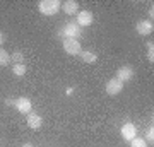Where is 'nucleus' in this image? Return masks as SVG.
<instances>
[{"label":"nucleus","mask_w":154,"mask_h":147,"mask_svg":"<svg viewBox=\"0 0 154 147\" xmlns=\"http://www.w3.org/2000/svg\"><path fill=\"white\" fill-rule=\"evenodd\" d=\"M62 9V2L60 0H41L38 4V11L46 17H51L58 14Z\"/></svg>","instance_id":"obj_1"},{"label":"nucleus","mask_w":154,"mask_h":147,"mask_svg":"<svg viewBox=\"0 0 154 147\" xmlns=\"http://www.w3.org/2000/svg\"><path fill=\"white\" fill-rule=\"evenodd\" d=\"M81 33H82V27L79 26L75 21H69L63 24V27H62L60 31H58V34H60L63 39L70 38V39H77L79 36H81Z\"/></svg>","instance_id":"obj_2"},{"label":"nucleus","mask_w":154,"mask_h":147,"mask_svg":"<svg viewBox=\"0 0 154 147\" xmlns=\"http://www.w3.org/2000/svg\"><path fill=\"white\" fill-rule=\"evenodd\" d=\"M62 46H63V51H65L67 55H72V57H75V55H79L81 51H82V48H81V43H79V39H70V38H67V39H63Z\"/></svg>","instance_id":"obj_3"},{"label":"nucleus","mask_w":154,"mask_h":147,"mask_svg":"<svg viewBox=\"0 0 154 147\" xmlns=\"http://www.w3.org/2000/svg\"><path fill=\"white\" fill-rule=\"evenodd\" d=\"M14 106H16V109L19 111V113H22V115H29V113H31V109H33V103H31V99L26 98V96L17 98Z\"/></svg>","instance_id":"obj_4"},{"label":"nucleus","mask_w":154,"mask_h":147,"mask_svg":"<svg viewBox=\"0 0 154 147\" xmlns=\"http://www.w3.org/2000/svg\"><path fill=\"white\" fill-rule=\"evenodd\" d=\"M135 31H137V34H140V36H149V34H152V31H154L152 21H149V19L139 21L137 24H135Z\"/></svg>","instance_id":"obj_5"},{"label":"nucleus","mask_w":154,"mask_h":147,"mask_svg":"<svg viewBox=\"0 0 154 147\" xmlns=\"http://www.w3.org/2000/svg\"><path fill=\"white\" fill-rule=\"evenodd\" d=\"M106 93L110 94V96H116V94H120L122 91H123V82L118 81L116 77H113V79H110V81L106 82Z\"/></svg>","instance_id":"obj_6"},{"label":"nucleus","mask_w":154,"mask_h":147,"mask_svg":"<svg viewBox=\"0 0 154 147\" xmlns=\"http://www.w3.org/2000/svg\"><path fill=\"white\" fill-rule=\"evenodd\" d=\"M93 21H94V16H93V12H91V11H79L77 19H75V22L81 27L91 26V24H93Z\"/></svg>","instance_id":"obj_7"},{"label":"nucleus","mask_w":154,"mask_h":147,"mask_svg":"<svg viewBox=\"0 0 154 147\" xmlns=\"http://www.w3.org/2000/svg\"><path fill=\"white\" fill-rule=\"evenodd\" d=\"M116 79L122 82H128L134 79V69L130 65H123L116 70Z\"/></svg>","instance_id":"obj_8"},{"label":"nucleus","mask_w":154,"mask_h":147,"mask_svg":"<svg viewBox=\"0 0 154 147\" xmlns=\"http://www.w3.org/2000/svg\"><path fill=\"white\" fill-rule=\"evenodd\" d=\"M122 137H123V140H132V139H135L137 137V127L134 125V123H125V125L122 127L120 130Z\"/></svg>","instance_id":"obj_9"},{"label":"nucleus","mask_w":154,"mask_h":147,"mask_svg":"<svg viewBox=\"0 0 154 147\" xmlns=\"http://www.w3.org/2000/svg\"><path fill=\"white\" fill-rule=\"evenodd\" d=\"M60 11H63L67 16H77L79 14V4L75 0H65V2H62Z\"/></svg>","instance_id":"obj_10"},{"label":"nucleus","mask_w":154,"mask_h":147,"mask_svg":"<svg viewBox=\"0 0 154 147\" xmlns=\"http://www.w3.org/2000/svg\"><path fill=\"white\" fill-rule=\"evenodd\" d=\"M41 125H43V118H41L39 115L31 111V113L28 115V127L33 128V130H38V128H41Z\"/></svg>","instance_id":"obj_11"},{"label":"nucleus","mask_w":154,"mask_h":147,"mask_svg":"<svg viewBox=\"0 0 154 147\" xmlns=\"http://www.w3.org/2000/svg\"><path fill=\"white\" fill-rule=\"evenodd\" d=\"M79 55H81L84 63H96L98 62V55L94 53V51H91V50H82Z\"/></svg>","instance_id":"obj_12"},{"label":"nucleus","mask_w":154,"mask_h":147,"mask_svg":"<svg viewBox=\"0 0 154 147\" xmlns=\"http://www.w3.org/2000/svg\"><path fill=\"white\" fill-rule=\"evenodd\" d=\"M26 72H28V65L26 63H14L12 65V74L17 77H22L26 75Z\"/></svg>","instance_id":"obj_13"},{"label":"nucleus","mask_w":154,"mask_h":147,"mask_svg":"<svg viewBox=\"0 0 154 147\" xmlns=\"http://www.w3.org/2000/svg\"><path fill=\"white\" fill-rule=\"evenodd\" d=\"M11 63V55L4 48H0V67H7Z\"/></svg>","instance_id":"obj_14"},{"label":"nucleus","mask_w":154,"mask_h":147,"mask_svg":"<svg viewBox=\"0 0 154 147\" xmlns=\"http://www.w3.org/2000/svg\"><path fill=\"white\" fill-rule=\"evenodd\" d=\"M11 60L14 62V63H24V53L19 51V50H16V51L11 55Z\"/></svg>","instance_id":"obj_15"},{"label":"nucleus","mask_w":154,"mask_h":147,"mask_svg":"<svg viewBox=\"0 0 154 147\" xmlns=\"http://www.w3.org/2000/svg\"><path fill=\"white\" fill-rule=\"evenodd\" d=\"M146 48H147V60L152 63L154 62V43L152 41H147L146 43Z\"/></svg>","instance_id":"obj_16"},{"label":"nucleus","mask_w":154,"mask_h":147,"mask_svg":"<svg viewBox=\"0 0 154 147\" xmlns=\"http://www.w3.org/2000/svg\"><path fill=\"white\" fill-rule=\"evenodd\" d=\"M130 147H147V142L140 137H135V139L130 140Z\"/></svg>","instance_id":"obj_17"},{"label":"nucleus","mask_w":154,"mask_h":147,"mask_svg":"<svg viewBox=\"0 0 154 147\" xmlns=\"http://www.w3.org/2000/svg\"><path fill=\"white\" fill-rule=\"evenodd\" d=\"M146 142H149L151 145L154 144V128H152V125L149 127L147 130H146V139H144Z\"/></svg>","instance_id":"obj_18"},{"label":"nucleus","mask_w":154,"mask_h":147,"mask_svg":"<svg viewBox=\"0 0 154 147\" xmlns=\"http://www.w3.org/2000/svg\"><path fill=\"white\" fill-rule=\"evenodd\" d=\"M14 104H16V101H14L12 98H7L5 99V106H14Z\"/></svg>","instance_id":"obj_19"},{"label":"nucleus","mask_w":154,"mask_h":147,"mask_svg":"<svg viewBox=\"0 0 154 147\" xmlns=\"http://www.w3.org/2000/svg\"><path fill=\"white\" fill-rule=\"evenodd\" d=\"M4 43H5V34L0 31V48H2V44H4Z\"/></svg>","instance_id":"obj_20"},{"label":"nucleus","mask_w":154,"mask_h":147,"mask_svg":"<svg viewBox=\"0 0 154 147\" xmlns=\"http://www.w3.org/2000/svg\"><path fill=\"white\" fill-rule=\"evenodd\" d=\"M147 14H149V17H151V19H149V21H152V17H154V11H152V5L149 7V11H147Z\"/></svg>","instance_id":"obj_21"},{"label":"nucleus","mask_w":154,"mask_h":147,"mask_svg":"<svg viewBox=\"0 0 154 147\" xmlns=\"http://www.w3.org/2000/svg\"><path fill=\"white\" fill-rule=\"evenodd\" d=\"M72 93H74V89H72V87H67V89H65V94H67V96H70Z\"/></svg>","instance_id":"obj_22"},{"label":"nucleus","mask_w":154,"mask_h":147,"mask_svg":"<svg viewBox=\"0 0 154 147\" xmlns=\"http://www.w3.org/2000/svg\"><path fill=\"white\" fill-rule=\"evenodd\" d=\"M21 147H34V145H33V144H22Z\"/></svg>","instance_id":"obj_23"}]
</instances>
